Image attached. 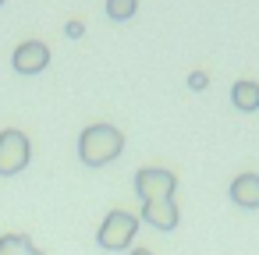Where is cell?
<instances>
[{
    "mask_svg": "<svg viewBox=\"0 0 259 255\" xmlns=\"http://www.w3.org/2000/svg\"><path fill=\"white\" fill-rule=\"evenodd\" d=\"M142 220L156 230H174L178 227V202L167 198V202H142Z\"/></svg>",
    "mask_w": 259,
    "mask_h": 255,
    "instance_id": "6",
    "label": "cell"
},
{
    "mask_svg": "<svg viewBox=\"0 0 259 255\" xmlns=\"http://www.w3.org/2000/svg\"><path fill=\"white\" fill-rule=\"evenodd\" d=\"M139 8V0H107V18L114 22H128Z\"/></svg>",
    "mask_w": 259,
    "mask_h": 255,
    "instance_id": "10",
    "label": "cell"
},
{
    "mask_svg": "<svg viewBox=\"0 0 259 255\" xmlns=\"http://www.w3.org/2000/svg\"><path fill=\"white\" fill-rule=\"evenodd\" d=\"M124 149V135L114 124H89L78 138V156L89 167H107L110 160H117Z\"/></svg>",
    "mask_w": 259,
    "mask_h": 255,
    "instance_id": "1",
    "label": "cell"
},
{
    "mask_svg": "<svg viewBox=\"0 0 259 255\" xmlns=\"http://www.w3.org/2000/svg\"><path fill=\"white\" fill-rule=\"evenodd\" d=\"M64 36H68V39H82V36H85V25H82V22H68V25H64Z\"/></svg>",
    "mask_w": 259,
    "mask_h": 255,
    "instance_id": "12",
    "label": "cell"
},
{
    "mask_svg": "<svg viewBox=\"0 0 259 255\" xmlns=\"http://www.w3.org/2000/svg\"><path fill=\"white\" fill-rule=\"evenodd\" d=\"M32 160V145L22 131L8 128L0 131V177H11V174H22Z\"/></svg>",
    "mask_w": 259,
    "mask_h": 255,
    "instance_id": "2",
    "label": "cell"
},
{
    "mask_svg": "<svg viewBox=\"0 0 259 255\" xmlns=\"http://www.w3.org/2000/svg\"><path fill=\"white\" fill-rule=\"evenodd\" d=\"M135 230H139V220H135L132 213H124V209H114V213H107V220H103L96 241H100L103 248H110V251H121V248L132 244Z\"/></svg>",
    "mask_w": 259,
    "mask_h": 255,
    "instance_id": "4",
    "label": "cell"
},
{
    "mask_svg": "<svg viewBox=\"0 0 259 255\" xmlns=\"http://www.w3.org/2000/svg\"><path fill=\"white\" fill-rule=\"evenodd\" d=\"M231 103H234L238 110H245V114L259 110V82H252V78L234 82V85H231Z\"/></svg>",
    "mask_w": 259,
    "mask_h": 255,
    "instance_id": "8",
    "label": "cell"
},
{
    "mask_svg": "<svg viewBox=\"0 0 259 255\" xmlns=\"http://www.w3.org/2000/svg\"><path fill=\"white\" fill-rule=\"evenodd\" d=\"M0 4H4V0H0Z\"/></svg>",
    "mask_w": 259,
    "mask_h": 255,
    "instance_id": "14",
    "label": "cell"
},
{
    "mask_svg": "<svg viewBox=\"0 0 259 255\" xmlns=\"http://www.w3.org/2000/svg\"><path fill=\"white\" fill-rule=\"evenodd\" d=\"M206 85H209V75H206V71H192V75H188V89L202 92Z\"/></svg>",
    "mask_w": 259,
    "mask_h": 255,
    "instance_id": "11",
    "label": "cell"
},
{
    "mask_svg": "<svg viewBox=\"0 0 259 255\" xmlns=\"http://www.w3.org/2000/svg\"><path fill=\"white\" fill-rule=\"evenodd\" d=\"M231 198L241 209H259V174H238L231 181Z\"/></svg>",
    "mask_w": 259,
    "mask_h": 255,
    "instance_id": "7",
    "label": "cell"
},
{
    "mask_svg": "<svg viewBox=\"0 0 259 255\" xmlns=\"http://www.w3.org/2000/svg\"><path fill=\"white\" fill-rule=\"evenodd\" d=\"M47 64H50V46L39 43V39H25V43L15 46V54H11V68H15L18 75H39Z\"/></svg>",
    "mask_w": 259,
    "mask_h": 255,
    "instance_id": "5",
    "label": "cell"
},
{
    "mask_svg": "<svg viewBox=\"0 0 259 255\" xmlns=\"http://www.w3.org/2000/svg\"><path fill=\"white\" fill-rule=\"evenodd\" d=\"M0 255H43L25 234H4L0 237Z\"/></svg>",
    "mask_w": 259,
    "mask_h": 255,
    "instance_id": "9",
    "label": "cell"
},
{
    "mask_svg": "<svg viewBox=\"0 0 259 255\" xmlns=\"http://www.w3.org/2000/svg\"><path fill=\"white\" fill-rule=\"evenodd\" d=\"M132 255H153V251H149V248H135Z\"/></svg>",
    "mask_w": 259,
    "mask_h": 255,
    "instance_id": "13",
    "label": "cell"
},
{
    "mask_svg": "<svg viewBox=\"0 0 259 255\" xmlns=\"http://www.w3.org/2000/svg\"><path fill=\"white\" fill-rule=\"evenodd\" d=\"M174 188H178V177L163 167H142L135 174V191L142 202H167L174 198Z\"/></svg>",
    "mask_w": 259,
    "mask_h": 255,
    "instance_id": "3",
    "label": "cell"
}]
</instances>
